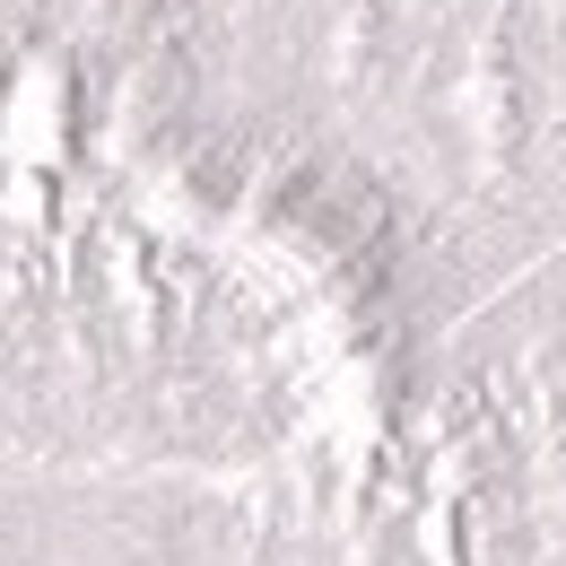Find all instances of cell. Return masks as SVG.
<instances>
[{"label":"cell","instance_id":"obj_1","mask_svg":"<svg viewBox=\"0 0 566 566\" xmlns=\"http://www.w3.org/2000/svg\"><path fill=\"white\" fill-rule=\"evenodd\" d=\"M340 566H566V296L436 340L349 453Z\"/></svg>","mask_w":566,"mask_h":566}]
</instances>
